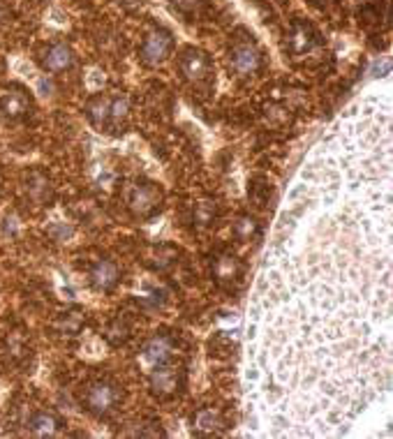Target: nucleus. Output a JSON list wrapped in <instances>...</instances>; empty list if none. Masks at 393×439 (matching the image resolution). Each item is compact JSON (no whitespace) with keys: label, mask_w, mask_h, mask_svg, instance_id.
<instances>
[{"label":"nucleus","mask_w":393,"mask_h":439,"mask_svg":"<svg viewBox=\"0 0 393 439\" xmlns=\"http://www.w3.org/2000/svg\"><path fill=\"white\" fill-rule=\"evenodd\" d=\"M389 95L352 106L310 153L278 218L248 328L262 437H340L391 389Z\"/></svg>","instance_id":"obj_1"},{"label":"nucleus","mask_w":393,"mask_h":439,"mask_svg":"<svg viewBox=\"0 0 393 439\" xmlns=\"http://www.w3.org/2000/svg\"><path fill=\"white\" fill-rule=\"evenodd\" d=\"M120 398H123V391H120L116 381L95 379L86 386L84 393H81V405H84L88 414L98 418H106L118 409Z\"/></svg>","instance_id":"obj_2"},{"label":"nucleus","mask_w":393,"mask_h":439,"mask_svg":"<svg viewBox=\"0 0 393 439\" xmlns=\"http://www.w3.org/2000/svg\"><path fill=\"white\" fill-rule=\"evenodd\" d=\"M125 201H128V208L135 218H153L162 208V190L157 188V183L139 178L132 185H128Z\"/></svg>","instance_id":"obj_3"},{"label":"nucleus","mask_w":393,"mask_h":439,"mask_svg":"<svg viewBox=\"0 0 393 439\" xmlns=\"http://www.w3.org/2000/svg\"><path fill=\"white\" fill-rule=\"evenodd\" d=\"M229 65L236 76H252L262 67V51L252 35L240 33V37H234L229 47Z\"/></svg>","instance_id":"obj_4"},{"label":"nucleus","mask_w":393,"mask_h":439,"mask_svg":"<svg viewBox=\"0 0 393 439\" xmlns=\"http://www.w3.org/2000/svg\"><path fill=\"white\" fill-rule=\"evenodd\" d=\"M171 49H174V35L171 30H167L164 25H155L146 33L142 49H139V58H142L144 65H162L164 60L171 56Z\"/></svg>","instance_id":"obj_5"},{"label":"nucleus","mask_w":393,"mask_h":439,"mask_svg":"<svg viewBox=\"0 0 393 439\" xmlns=\"http://www.w3.org/2000/svg\"><path fill=\"white\" fill-rule=\"evenodd\" d=\"M183 384H186V372H183L181 368L171 365V363L157 365V368H153V370H148L150 393L160 400L174 398L176 393L183 389Z\"/></svg>","instance_id":"obj_6"},{"label":"nucleus","mask_w":393,"mask_h":439,"mask_svg":"<svg viewBox=\"0 0 393 439\" xmlns=\"http://www.w3.org/2000/svg\"><path fill=\"white\" fill-rule=\"evenodd\" d=\"M179 67H181L183 79L194 86L208 84L213 76V63L208 58V54L201 49H194V47L183 51L179 58Z\"/></svg>","instance_id":"obj_7"},{"label":"nucleus","mask_w":393,"mask_h":439,"mask_svg":"<svg viewBox=\"0 0 393 439\" xmlns=\"http://www.w3.org/2000/svg\"><path fill=\"white\" fill-rule=\"evenodd\" d=\"M211 271H213L215 282L223 284V287H236V284H240V280H243V264H240V259L232 252L215 254L211 262Z\"/></svg>","instance_id":"obj_8"},{"label":"nucleus","mask_w":393,"mask_h":439,"mask_svg":"<svg viewBox=\"0 0 393 439\" xmlns=\"http://www.w3.org/2000/svg\"><path fill=\"white\" fill-rule=\"evenodd\" d=\"M171 356H174V338H169V335H153L144 345L142 354H139V363H142L144 370H153L157 365L169 363Z\"/></svg>","instance_id":"obj_9"},{"label":"nucleus","mask_w":393,"mask_h":439,"mask_svg":"<svg viewBox=\"0 0 393 439\" xmlns=\"http://www.w3.org/2000/svg\"><path fill=\"white\" fill-rule=\"evenodd\" d=\"M88 282L95 291H102V294H109V291L116 289V284L120 282V269L116 262L111 259H98L91 271H88Z\"/></svg>","instance_id":"obj_10"},{"label":"nucleus","mask_w":393,"mask_h":439,"mask_svg":"<svg viewBox=\"0 0 393 439\" xmlns=\"http://www.w3.org/2000/svg\"><path fill=\"white\" fill-rule=\"evenodd\" d=\"M30 111V95L26 88L10 86L5 93H0V113L10 120H19L28 116Z\"/></svg>","instance_id":"obj_11"},{"label":"nucleus","mask_w":393,"mask_h":439,"mask_svg":"<svg viewBox=\"0 0 393 439\" xmlns=\"http://www.w3.org/2000/svg\"><path fill=\"white\" fill-rule=\"evenodd\" d=\"M26 196L35 206H49L54 199V185L49 176L40 169H33L26 178Z\"/></svg>","instance_id":"obj_12"},{"label":"nucleus","mask_w":393,"mask_h":439,"mask_svg":"<svg viewBox=\"0 0 393 439\" xmlns=\"http://www.w3.org/2000/svg\"><path fill=\"white\" fill-rule=\"evenodd\" d=\"M317 47V30L303 19H296L289 28V51L294 56H303Z\"/></svg>","instance_id":"obj_13"},{"label":"nucleus","mask_w":393,"mask_h":439,"mask_svg":"<svg viewBox=\"0 0 393 439\" xmlns=\"http://www.w3.org/2000/svg\"><path fill=\"white\" fill-rule=\"evenodd\" d=\"M63 428H65L63 418L52 409L35 412V414L28 418V432L33 437H58Z\"/></svg>","instance_id":"obj_14"},{"label":"nucleus","mask_w":393,"mask_h":439,"mask_svg":"<svg viewBox=\"0 0 393 439\" xmlns=\"http://www.w3.org/2000/svg\"><path fill=\"white\" fill-rule=\"evenodd\" d=\"M223 428H227L225 416L223 412L215 409V407H206V409H201L194 418V435L213 437V435H220Z\"/></svg>","instance_id":"obj_15"},{"label":"nucleus","mask_w":393,"mask_h":439,"mask_svg":"<svg viewBox=\"0 0 393 439\" xmlns=\"http://www.w3.org/2000/svg\"><path fill=\"white\" fill-rule=\"evenodd\" d=\"M74 65V51L65 42H56L44 54V67L49 72H65Z\"/></svg>","instance_id":"obj_16"},{"label":"nucleus","mask_w":393,"mask_h":439,"mask_svg":"<svg viewBox=\"0 0 393 439\" xmlns=\"http://www.w3.org/2000/svg\"><path fill=\"white\" fill-rule=\"evenodd\" d=\"M86 118L95 127H109L111 118V95H95L86 104Z\"/></svg>","instance_id":"obj_17"},{"label":"nucleus","mask_w":393,"mask_h":439,"mask_svg":"<svg viewBox=\"0 0 393 439\" xmlns=\"http://www.w3.org/2000/svg\"><path fill=\"white\" fill-rule=\"evenodd\" d=\"M84 322H86L84 310H69V313L58 317V322L54 324V328H56V333L65 335V338H77L81 333V328H84Z\"/></svg>","instance_id":"obj_18"},{"label":"nucleus","mask_w":393,"mask_h":439,"mask_svg":"<svg viewBox=\"0 0 393 439\" xmlns=\"http://www.w3.org/2000/svg\"><path fill=\"white\" fill-rule=\"evenodd\" d=\"M132 333V326L130 322L125 319V317H116V319H111L109 324H106L104 328V340L109 342L111 347H120L125 345Z\"/></svg>","instance_id":"obj_19"},{"label":"nucleus","mask_w":393,"mask_h":439,"mask_svg":"<svg viewBox=\"0 0 393 439\" xmlns=\"http://www.w3.org/2000/svg\"><path fill=\"white\" fill-rule=\"evenodd\" d=\"M234 236L243 240V243L245 240H255L262 236V227L252 215H238L236 222H234Z\"/></svg>","instance_id":"obj_20"},{"label":"nucleus","mask_w":393,"mask_h":439,"mask_svg":"<svg viewBox=\"0 0 393 439\" xmlns=\"http://www.w3.org/2000/svg\"><path fill=\"white\" fill-rule=\"evenodd\" d=\"M8 354H10L12 361L26 359V354H28V342H26V338H23L21 330H14V333L8 335Z\"/></svg>","instance_id":"obj_21"},{"label":"nucleus","mask_w":393,"mask_h":439,"mask_svg":"<svg viewBox=\"0 0 393 439\" xmlns=\"http://www.w3.org/2000/svg\"><path fill=\"white\" fill-rule=\"evenodd\" d=\"M128 116H130V100L125 98V95H113L109 125H120Z\"/></svg>","instance_id":"obj_22"},{"label":"nucleus","mask_w":393,"mask_h":439,"mask_svg":"<svg viewBox=\"0 0 393 439\" xmlns=\"http://www.w3.org/2000/svg\"><path fill=\"white\" fill-rule=\"evenodd\" d=\"M215 206L211 201H199L194 206V213H192V218H194V222L199 227H211L213 225V220H215Z\"/></svg>","instance_id":"obj_23"},{"label":"nucleus","mask_w":393,"mask_h":439,"mask_svg":"<svg viewBox=\"0 0 393 439\" xmlns=\"http://www.w3.org/2000/svg\"><path fill=\"white\" fill-rule=\"evenodd\" d=\"M128 435H132V437H167V432H164V428L160 423L142 421V423H137L135 432H128Z\"/></svg>","instance_id":"obj_24"},{"label":"nucleus","mask_w":393,"mask_h":439,"mask_svg":"<svg viewBox=\"0 0 393 439\" xmlns=\"http://www.w3.org/2000/svg\"><path fill=\"white\" fill-rule=\"evenodd\" d=\"M174 8L181 12L183 16H196L201 10H204L206 0H171Z\"/></svg>","instance_id":"obj_25"},{"label":"nucleus","mask_w":393,"mask_h":439,"mask_svg":"<svg viewBox=\"0 0 393 439\" xmlns=\"http://www.w3.org/2000/svg\"><path fill=\"white\" fill-rule=\"evenodd\" d=\"M52 234L56 240H67L69 236H72V227H63V225H56L52 227Z\"/></svg>","instance_id":"obj_26"},{"label":"nucleus","mask_w":393,"mask_h":439,"mask_svg":"<svg viewBox=\"0 0 393 439\" xmlns=\"http://www.w3.org/2000/svg\"><path fill=\"white\" fill-rule=\"evenodd\" d=\"M8 19H10V10H8V5L0 0V25L8 23Z\"/></svg>","instance_id":"obj_27"},{"label":"nucleus","mask_w":393,"mask_h":439,"mask_svg":"<svg viewBox=\"0 0 393 439\" xmlns=\"http://www.w3.org/2000/svg\"><path fill=\"white\" fill-rule=\"evenodd\" d=\"M310 3H313L315 8H326V5L331 3V0H310Z\"/></svg>","instance_id":"obj_28"}]
</instances>
